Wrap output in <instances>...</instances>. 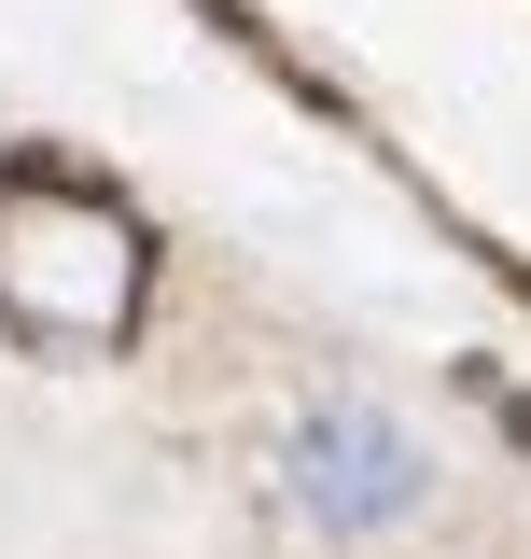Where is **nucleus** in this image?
<instances>
[{"mask_svg": "<svg viewBox=\"0 0 531 559\" xmlns=\"http://www.w3.org/2000/svg\"><path fill=\"white\" fill-rule=\"evenodd\" d=\"M266 489H280V518L308 532V546L335 559H378L405 546L420 518H434V433L405 406H378V392H308V406L266 433Z\"/></svg>", "mask_w": 531, "mask_h": 559, "instance_id": "f03ea898", "label": "nucleus"}, {"mask_svg": "<svg viewBox=\"0 0 531 559\" xmlns=\"http://www.w3.org/2000/svg\"><path fill=\"white\" fill-rule=\"evenodd\" d=\"M154 308V238L84 168H0V322L57 364H113Z\"/></svg>", "mask_w": 531, "mask_h": 559, "instance_id": "f257e3e1", "label": "nucleus"}]
</instances>
